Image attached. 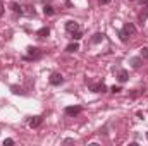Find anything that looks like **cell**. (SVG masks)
I'll return each mask as SVG.
<instances>
[{"label": "cell", "mask_w": 148, "mask_h": 146, "mask_svg": "<svg viewBox=\"0 0 148 146\" xmlns=\"http://www.w3.org/2000/svg\"><path fill=\"white\" fill-rule=\"evenodd\" d=\"M122 34H124L126 38H131V36H134V34H136V26H134L133 22H128V24H124V28H122Z\"/></svg>", "instance_id": "1"}, {"label": "cell", "mask_w": 148, "mask_h": 146, "mask_svg": "<svg viewBox=\"0 0 148 146\" xmlns=\"http://www.w3.org/2000/svg\"><path fill=\"white\" fill-rule=\"evenodd\" d=\"M64 83V77L59 74V72H53L52 76H50V84H53V86H59V84H62Z\"/></svg>", "instance_id": "2"}, {"label": "cell", "mask_w": 148, "mask_h": 146, "mask_svg": "<svg viewBox=\"0 0 148 146\" xmlns=\"http://www.w3.org/2000/svg\"><path fill=\"white\" fill-rule=\"evenodd\" d=\"M28 57H29V59H40V57H41V53H40V50H38V48L29 46V48H28Z\"/></svg>", "instance_id": "3"}, {"label": "cell", "mask_w": 148, "mask_h": 146, "mask_svg": "<svg viewBox=\"0 0 148 146\" xmlns=\"http://www.w3.org/2000/svg\"><path fill=\"white\" fill-rule=\"evenodd\" d=\"M66 29H67L69 33H76V31L79 29V24L74 22V21H69V22H66Z\"/></svg>", "instance_id": "4"}, {"label": "cell", "mask_w": 148, "mask_h": 146, "mask_svg": "<svg viewBox=\"0 0 148 146\" xmlns=\"http://www.w3.org/2000/svg\"><path fill=\"white\" fill-rule=\"evenodd\" d=\"M81 110H83V108H81L79 105H78V107H67V108H66V114H67V115H78V114H81Z\"/></svg>", "instance_id": "5"}, {"label": "cell", "mask_w": 148, "mask_h": 146, "mask_svg": "<svg viewBox=\"0 0 148 146\" xmlns=\"http://www.w3.org/2000/svg\"><path fill=\"white\" fill-rule=\"evenodd\" d=\"M91 91H95V93H105V91H107V86H105L103 83L93 84V86H91Z\"/></svg>", "instance_id": "6"}, {"label": "cell", "mask_w": 148, "mask_h": 146, "mask_svg": "<svg viewBox=\"0 0 148 146\" xmlns=\"http://www.w3.org/2000/svg\"><path fill=\"white\" fill-rule=\"evenodd\" d=\"M79 50V45H78V41H74V43H69L67 46H66V52H69V53H74V52H78Z\"/></svg>", "instance_id": "7"}, {"label": "cell", "mask_w": 148, "mask_h": 146, "mask_svg": "<svg viewBox=\"0 0 148 146\" xmlns=\"http://www.w3.org/2000/svg\"><path fill=\"white\" fill-rule=\"evenodd\" d=\"M41 120H43V119H41L40 115H36V117H33V119L29 120V127H33V129H34V127H38V126L41 124Z\"/></svg>", "instance_id": "8"}, {"label": "cell", "mask_w": 148, "mask_h": 146, "mask_svg": "<svg viewBox=\"0 0 148 146\" xmlns=\"http://www.w3.org/2000/svg\"><path fill=\"white\" fill-rule=\"evenodd\" d=\"M141 64H143V59H140V57H133V59H131V65H133L134 69H138Z\"/></svg>", "instance_id": "9"}, {"label": "cell", "mask_w": 148, "mask_h": 146, "mask_svg": "<svg viewBox=\"0 0 148 146\" xmlns=\"http://www.w3.org/2000/svg\"><path fill=\"white\" fill-rule=\"evenodd\" d=\"M117 79H119V83H126V81H128V72H126V71H119Z\"/></svg>", "instance_id": "10"}, {"label": "cell", "mask_w": 148, "mask_h": 146, "mask_svg": "<svg viewBox=\"0 0 148 146\" xmlns=\"http://www.w3.org/2000/svg\"><path fill=\"white\" fill-rule=\"evenodd\" d=\"M48 34H50V29H48L47 26L41 28V29H38V36H40V38H45V36H48Z\"/></svg>", "instance_id": "11"}, {"label": "cell", "mask_w": 148, "mask_h": 146, "mask_svg": "<svg viewBox=\"0 0 148 146\" xmlns=\"http://www.w3.org/2000/svg\"><path fill=\"white\" fill-rule=\"evenodd\" d=\"M102 40H103V34H102V33H95V34H93V38H91V41H93V43H100Z\"/></svg>", "instance_id": "12"}, {"label": "cell", "mask_w": 148, "mask_h": 146, "mask_svg": "<svg viewBox=\"0 0 148 146\" xmlns=\"http://www.w3.org/2000/svg\"><path fill=\"white\" fill-rule=\"evenodd\" d=\"M43 12H45L47 15H52L55 10H53V7H52V5H45V7H43Z\"/></svg>", "instance_id": "13"}, {"label": "cell", "mask_w": 148, "mask_h": 146, "mask_svg": "<svg viewBox=\"0 0 148 146\" xmlns=\"http://www.w3.org/2000/svg\"><path fill=\"white\" fill-rule=\"evenodd\" d=\"M81 38H83V33H81L79 29H78L76 33H72V40H76V41H78V40H81Z\"/></svg>", "instance_id": "14"}, {"label": "cell", "mask_w": 148, "mask_h": 146, "mask_svg": "<svg viewBox=\"0 0 148 146\" xmlns=\"http://www.w3.org/2000/svg\"><path fill=\"white\" fill-rule=\"evenodd\" d=\"M12 10H14V12H19V14H22V10H21V5H17V3H12Z\"/></svg>", "instance_id": "15"}, {"label": "cell", "mask_w": 148, "mask_h": 146, "mask_svg": "<svg viewBox=\"0 0 148 146\" xmlns=\"http://www.w3.org/2000/svg\"><path fill=\"white\" fill-rule=\"evenodd\" d=\"M141 59H148V48H141Z\"/></svg>", "instance_id": "16"}, {"label": "cell", "mask_w": 148, "mask_h": 146, "mask_svg": "<svg viewBox=\"0 0 148 146\" xmlns=\"http://www.w3.org/2000/svg\"><path fill=\"white\" fill-rule=\"evenodd\" d=\"M110 91H112V93H119V91H122V89H121V86H112Z\"/></svg>", "instance_id": "17"}, {"label": "cell", "mask_w": 148, "mask_h": 146, "mask_svg": "<svg viewBox=\"0 0 148 146\" xmlns=\"http://www.w3.org/2000/svg\"><path fill=\"white\" fill-rule=\"evenodd\" d=\"M5 145H14V139H10V138H9V139H5V141H3V146Z\"/></svg>", "instance_id": "18"}, {"label": "cell", "mask_w": 148, "mask_h": 146, "mask_svg": "<svg viewBox=\"0 0 148 146\" xmlns=\"http://www.w3.org/2000/svg\"><path fill=\"white\" fill-rule=\"evenodd\" d=\"M2 14H3V3L0 2V15H2Z\"/></svg>", "instance_id": "19"}, {"label": "cell", "mask_w": 148, "mask_h": 146, "mask_svg": "<svg viewBox=\"0 0 148 146\" xmlns=\"http://www.w3.org/2000/svg\"><path fill=\"white\" fill-rule=\"evenodd\" d=\"M109 2H110V0H100V3H103V5H107Z\"/></svg>", "instance_id": "20"}, {"label": "cell", "mask_w": 148, "mask_h": 146, "mask_svg": "<svg viewBox=\"0 0 148 146\" xmlns=\"http://www.w3.org/2000/svg\"><path fill=\"white\" fill-rule=\"evenodd\" d=\"M140 2H141L143 5H148V0H140Z\"/></svg>", "instance_id": "21"}, {"label": "cell", "mask_w": 148, "mask_h": 146, "mask_svg": "<svg viewBox=\"0 0 148 146\" xmlns=\"http://www.w3.org/2000/svg\"><path fill=\"white\" fill-rule=\"evenodd\" d=\"M147 138H148V134H147Z\"/></svg>", "instance_id": "22"}, {"label": "cell", "mask_w": 148, "mask_h": 146, "mask_svg": "<svg viewBox=\"0 0 148 146\" xmlns=\"http://www.w3.org/2000/svg\"><path fill=\"white\" fill-rule=\"evenodd\" d=\"M147 10H148V7H147Z\"/></svg>", "instance_id": "23"}]
</instances>
